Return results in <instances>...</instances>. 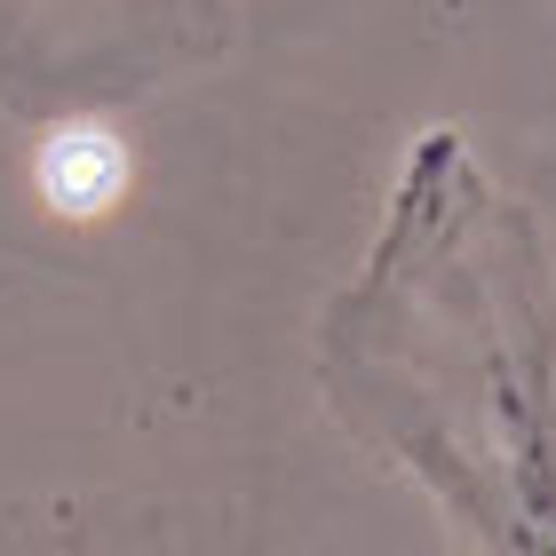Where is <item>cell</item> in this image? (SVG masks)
<instances>
[{"instance_id":"obj_1","label":"cell","mask_w":556,"mask_h":556,"mask_svg":"<svg viewBox=\"0 0 556 556\" xmlns=\"http://www.w3.org/2000/svg\"><path fill=\"white\" fill-rule=\"evenodd\" d=\"M318 382L462 556H556V263L453 128L414 143L366 270L326 311Z\"/></svg>"},{"instance_id":"obj_2","label":"cell","mask_w":556,"mask_h":556,"mask_svg":"<svg viewBox=\"0 0 556 556\" xmlns=\"http://www.w3.org/2000/svg\"><path fill=\"white\" fill-rule=\"evenodd\" d=\"M119 184H128V160H119V143L104 128H64L40 151V191L56 199L64 215H96Z\"/></svg>"}]
</instances>
